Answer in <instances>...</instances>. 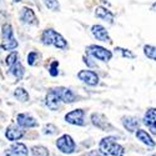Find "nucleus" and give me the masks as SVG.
I'll use <instances>...</instances> for the list:
<instances>
[{"instance_id":"obj_1","label":"nucleus","mask_w":156,"mask_h":156,"mask_svg":"<svg viewBox=\"0 0 156 156\" xmlns=\"http://www.w3.org/2000/svg\"><path fill=\"white\" fill-rule=\"evenodd\" d=\"M116 140L118 139H116L115 136L102 137L99 142V150L102 151L104 154L109 155V156H124L126 150Z\"/></svg>"},{"instance_id":"obj_2","label":"nucleus","mask_w":156,"mask_h":156,"mask_svg":"<svg viewBox=\"0 0 156 156\" xmlns=\"http://www.w3.org/2000/svg\"><path fill=\"white\" fill-rule=\"evenodd\" d=\"M41 43L44 45H53L58 49L65 50L68 49V43L66 40L62 37L61 34L56 33L53 29H46L44 30V33L41 34Z\"/></svg>"},{"instance_id":"obj_3","label":"nucleus","mask_w":156,"mask_h":156,"mask_svg":"<svg viewBox=\"0 0 156 156\" xmlns=\"http://www.w3.org/2000/svg\"><path fill=\"white\" fill-rule=\"evenodd\" d=\"M56 147L65 155H71L76 151V142L70 135L64 134L56 140Z\"/></svg>"},{"instance_id":"obj_4","label":"nucleus","mask_w":156,"mask_h":156,"mask_svg":"<svg viewBox=\"0 0 156 156\" xmlns=\"http://www.w3.org/2000/svg\"><path fill=\"white\" fill-rule=\"evenodd\" d=\"M86 53L90 56H93L94 59L104 61V62L110 61L111 58H112V53L110 50H108L106 48L99 46V45H90V46H87L86 48Z\"/></svg>"},{"instance_id":"obj_5","label":"nucleus","mask_w":156,"mask_h":156,"mask_svg":"<svg viewBox=\"0 0 156 156\" xmlns=\"http://www.w3.org/2000/svg\"><path fill=\"white\" fill-rule=\"evenodd\" d=\"M90 120H91V124L100 129L101 131H106V133H111L115 130V127L110 124L109 119L106 118L105 115H102L100 112H93L91 116H90Z\"/></svg>"},{"instance_id":"obj_6","label":"nucleus","mask_w":156,"mask_h":156,"mask_svg":"<svg viewBox=\"0 0 156 156\" xmlns=\"http://www.w3.org/2000/svg\"><path fill=\"white\" fill-rule=\"evenodd\" d=\"M65 121L75 126H84L85 125V111L83 109H75L65 115Z\"/></svg>"},{"instance_id":"obj_7","label":"nucleus","mask_w":156,"mask_h":156,"mask_svg":"<svg viewBox=\"0 0 156 156\" xmlns=\"http://www.w3.org/2000/svg\"><path fill=\"white\" fill-rule=\"evenodd\" d=\"M142 124L150 130L151 134L156 135V109L155 108H149L146 110L144 119H142Z\"/></svg>"},{"instance_id":"obj_8","label":"nucleus","mask_w":156,"mask_h":156,"mask_svg":"<svg viewBox=\"0 0 156 156\" xmlns=\"http://www.w3.org/2000/svg\"><path fill=\"white\" fill-rule=\"evenodd\" d=\"M77 77H79V80H81L84 84L90 85V86H96L100 80L98 74L93 70H81L77 73Z\"/></svg>"},{"instance_id":"obj_9","label":"nucleus","mask_w":156,"mask_h":156,"mask_svg":"<svg viewBox=\"0 0 156 156\" xmlns=\"http://www.w3.org/2000/svg\"><path fill=\"white\" fill-rule=\"evenodd\" d=\"M60 104H61V99L58 94V91L55 89H51L50 91L46 94L45 98V105L53 111H56L60 108Z\"/></svg>"},{"instance_id":"obj_10","label":"nucleus","mask_w":156,"mask_h":156,"mask_svg":"<svg viewBox=\"0 0 156 156\" xmlns=\"http://www.w3.org/2000/svg\"><path fill=\"white\" fill-rule=\"evenodd\" d=\"M91 33L94 35V37L99 41H102V43H111V39H110V35L108 33V30L102 27V25H93L91 27Z\"/></svg>"},{"instance_id":"obj_11","label":"nucleus","mask_w":156,"mask_h":156,"mask_svg":"<svg viewBox=\"0 0 156 156\" xmlns=\"http://www.w3.org/2000/svg\"><path fill=\"white\" fill-rule=\"evenodd\" d=\"M135 136H136V139L140 141V142H142L144 145H146L147 147H155L156 146V141L152 139V136L150 135V133H147L146 130H144V129H137L136 131H135Z\"/></svg>"},{"instance_id":"obj_12","label":"nucleus","mask_w":156,"mask_h":156,"mask_svg":"<svg viewBox=\"0 0 156 156\" xmlns=\"http://www.w3.org/2000/svg\"><path fill=\"white\" fill-rule=\"evenodd\" d=\"M16 121H18V125L19 126L25 127V129H30V127L39 126L37 120H35V118H33L30 114H19L18 118H16Z\"/></svg>"},{"instance_id":"obj_13","label":"nucleus","mask_w":156,"mask_h":156,"mask_svg":"<svg viewBox=\"0 0 156 156\" xmlns=\"http://www.w3.org/2000/svg\"><path fill=\"white\" fill-rule=\"evenodd\" d=\"M121 124L126 129V131H129L130 134L135 133L136 130L140 127V121H139L137 118H135V116H122Z\"/></svg>"},{"instance_id":"obj_14","label":"nucleus","mask_w":156,"mask_h":156,"mask_svg":"<svg viewBox=\"0 0 156 156\" xmlns=\"http://www.w3.org/2000/svg\"><path fill=\"white\" fill-rule=\"evenodd\" d=\"M5 156H29V150L21 142H16L5 151Z\"/></svg>"},{"instance_id":"obj_15","label":"nucleus","mask_w":156,"mask_h":156,"mask_svg":"<svg viewBox=\"0 0 156 156\" xmlns=\"http://www.w3.org/2000/svg\"><path fill=\"white\" fill-rule=\"evenodd\" d=\"M20 19L23 20V23L25 24H29V25H37V19H36V15L34 10H31L30 8H23L21 9V12H20Z\"/></svg>"},{"instance_id":"obj_16","label":"nucleus","mask_w":156,"mask_h":156,"mask_svg":"<svg viewBox=\"0 0 156 156\" xmlns=\"http://www.w3.org/2000/svg\"><path fill=\"white\" fill-rule=\"evenodd\" d=\"M60 99H61V102H65V104H71V102H75L76 101V95L71 91L70 89H66V87H56L55 89Z\"/></svg>"},{"instance_id":"obj_17","label":"nucleus","mask_w":156,"mask_h":156,"mask_svg":"<svg viewBox=\"0 0 156 156\" xmlns=\"http://www.w3.org/2000/svg\"><path fill=\"white\" fill-rule=\"evenodd\" d=\"M95 16L104 20V21H109V23H112L114 21V14L108 10L106 8H104V6H98L96 10H95Z\"/></svg>"},{"instance_id":"obj_18","label":"nucleus","mask_w":156,"mask_h":156,"mask_svg":"<svg viewBox=\"0 0 156 156\" xmlns=\"http://www.w3.org/2000/svg\"><path fill=\"white\" fill-rule=\"evenodd\" d=\"M5 136L10 141H18L24 136V130H20V129L14 127V126H10V127L6 129Z\"/></svg>"},{"instance_id":"obj_19","label":"nucleus","mask_w":156,"mask_h":156,"mask_svg":"<svg viewBox=\"0 0 156 156\" xmlns=\"http://www.w3.org/2000/svg\"><path fill=\"white\" fill-rule=\"evenodd\" d=\"M10 73L14 75L18 80H21V79H23V76H24L25 70H24V68H23L21 62L16 61L14 65H11V66H10Z\"/></svg>"},{"instance_id":"obj_20","label":"nucleus","mask_w":156,"mask_h":156,"mask_svg":"<svg viewBox=\"0 0 156 156\" xmlns=\"http://www.w3.org/2000/svg\"><path fill=\"white\" fill-rule=\"evenodd\" d=\"M0 46H2L3 50H12V49L18 48V41L15 40V37L14 39H3V43Z\"/></svg>"},{"instance_id":"obj_21","label":"nucleus","mask_w":156,"mask_h":156,"mask_svg":"<svg viewBox=\"0 0 156 156\" xmlns=\"http://www.w3.org/2000/svg\"><path fill=\"white\" fill-rule=\"evenodd\" d=\"M144 54L147 59L156 61V46L154 45H145L144 46Z\"/></svg>"},{"instance_id":"obj_22","label":"nucleus","mask_w":156,"mask_h":156,"mask_svg":"<svg viewBox=\"0 0 156 156\" xmlns=\"http://www.w3.org/2000/svg\"><path fill=\"white\" fill-rule=\"evenodd\" d=\"M14 96H15L19 101H21V102H25V101H28V100H29V94L25 91V89H23V87H18V89H15Z\"/></svg>"},{"instance_id":"obj_23","label":"nucleus","mask_w":156,"mask_h":156,"mask_svg":"<svg viewBox=\"0 0 156 156\" xmlns=\"http://www.w3.org/2000/svg\"><path fill=\"white\" fill-rule=\"evenodd\" d=\"M31 154L33 156H49V150L45 147V146H34L31 149Z\"/></svg>"},{"instance_id":"obj_24","label":"nucleus","mask_w":156,"mask_h":156,"mask_svg":"<svg viewBox=\"0 0 156 156\" xmlns=\"http://www.w3.org/2000/svg\"><path fill=\"white\" fill-rule=\"evenodd\" d=\"M115 53H116V54H120L122 58H126V59H134V58H135V55H134L130 50L124 49V48H120V46L115 48Z\"/></svg>"},{"instance_id":"obj_25","label":"nucleus","mask_w":156,"mask_h":156,"mask_svg":"<svg viewBox=\"0 0 156 156\" xmlns=\"http://www.w3.org/2000/svg\"><path fill=\"white\" fill-rule=\"evenodd\" d=\"M3 39H14V35H12V28L10 24H4L3 25Z\"/></svg>"},{"instance_id":"obj_26","label":"nucleus","mask_w":156,"mask_h":156,"mask_svg":"<svg viewBox=\"0 0 156 156\" xmlns=\"http://www.w3.org/2000/svg\"><path fill=\"white\" fill-rule=\"evenodd\" d=\"M43 3L45 4V6L53 11H59L60 10V5L58 0H43Z\"/></svg>"},{"instance_id":"obj_27","label":"nucleus","mask_w":156,"mask_h":156,"mask_svg":"<svg viewBox=\"0 0 156 156\" xmlns=\"http://www.w3.org/2000/svg\"><path fill=\"white\" fill-rule=\"evenodd\" d=\"M39 59H40V54L36 53V51H30V53L28 54V64L31 65V66H34V65L37 64Z\"/></svg>"},{"instance_id":"obj_28","label":"nucleus","mask_w":156,"mask_h":156,"mask_svg":"<svg viewBox=\"0 0 156 156\" xmlns=\"http://www.w3.org/2000/svg\"><path fill=\"white\" fill-rule=\"evenodd\" d=\"M59 131L58 130V127L54 125V124H48V125H45L44 126V134L45 135H54V134H56Z\"/></svg>"},{"instance_id":"obj_29","label":"nucleus","mask_w":156,"mask_h":156,"mask_svg":"<svg viewBox=\"0 0 156 156\" xmlns=\"http://www.w3.org/2000/svg\"><path fill=\"white\" fill-rule=\"evenodd\" d=\"M58 68H59V61H53L49 68V74L51 76H58V74H59Z\"/></svg>"},{"instance_id":"obj_30","label":"nucleus","mask_w":156,"mask_h":156,"mask_svg":"<svg viewBox=\"0 0 156 156\" xmlns=\"http://www.w3.org/2000/svg\"><path fill=\"white\" fill-rule=\"evenodd\" d=\"M16 61H18V54L15 53V51L8 55V58H6V65H8L9 68L11 66V65H14Z\"/></svg>"},{"instance_id":"obj_31","label":"nucleus","mask_w":156,"mask_h":156,"mask_svg":"<svg viewBox=\"0 0 156 156\" xmlns=\"http://www.w3.org/2000/svg\"><path fill=\"white\" fill-rule=\"evenodd\" d=\"M87 156H109V155L104 154V152L100 151V150H90V151L87 152Z\"/></svg>"},{"instance_id":"obj_32","label":"nucleus","mask_w":156,"mask_h":156,"mask_svg":"<svg viewBox=\"0 0 156 156\" xmlns=\"http://www.w3.org/2000/svg\"><path fill=\"white\" fill-rule=\"evenodd\" d=\"M84 62H85L86 65H89V66H91V68H94V66H95V64L90 61V59H89V58H84Z\"/></svg>"},{"instance_id":"obj_33","label":"nucleus","mask_w":156,"mask_h":156,"mask_svg":"<svg viewBox=\"0 0 156 156\" xmlns=\"http://www.w3.org/2000/svg\"><path fill=\"white\" fill-rule=\"evenodd\" d=\"M151 10H152L154 12H156V2H155V3L151 5Z\"/></svg>"},{"instance_id":"obj_34","label":"nucleus","mask_w":156,"mask_h":156,"mask_svg":"<svg viewBox=\"0 0 156 156\" xmlns=\"http://www.w3.org/2000/svg\"><path fill=\"white\" fill-rule=\"evenodd\" d=\"M14 2H16V3H19V2H21V0H14Z\"/></svg>"}]
</instances>
